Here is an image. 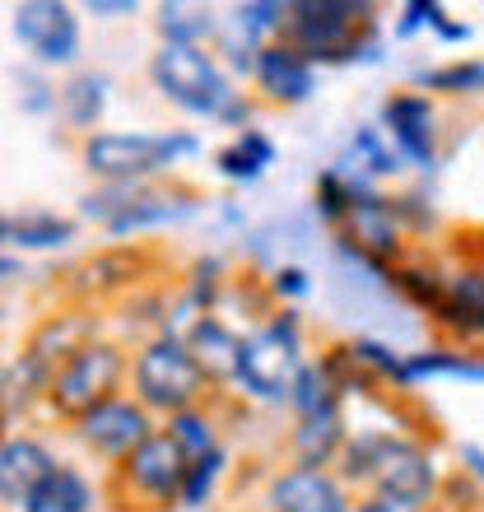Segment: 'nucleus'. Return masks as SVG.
I'll list each match as a JSON object with an SVG mask.
<instances>
[{
	"instance_id": "1",
	"label": "nucleus",
	"mask_w": 484,
	"mask_h": 512,
	"mask_svg": "<svg viewBox=\"0 0 484 512\" xmlns=\"http://www.w3.org/2000/svg\"><path fill=\"white\" fill-rule=\"evenodd\" d=\"M280 38L312 70L382 61V28H377L373 0H294Z\"/></svg>"
},
{
	"instance_id": "2",
	"label": "nucleus",
	"mask_w": 484,
	"mask_h": 512,
	"mask_svg": "<svg viewBox=\"0 0 484 512\" xmlns=\"http://www.w3.org/2000/svg\"><path fill=\"white\" fill-rule=\"evenodd\" d=\"M308 326L298 308H270L252 331H242V354H238V378L233 387L242 391V401L256 405H284L289 387H294L298 368L308 364Z\"/></svg>"
},
{
	"instance_id": "3",
	"label": "nucleus",
	"mask_w": 484,
	"mask_h": 512,
	"mask_svg": "<svg viewBox=\"0 0 484 512\" xmlns=\"http://www.w3.org/2000/svg\"><path fill=\"white\" fill-rule=\"evenodd\" d=\"M201 149L205 145L196 131H94L80 140V163L98 182L140 187L173 173L177 163L196 159Z\"/></svg>"
},
{
	"instance_id": "4",
	"label": "nucleus",
	"mask_w": 484,
	"mask_h": 512,
	"mask_svg": "<svg viewBox=\"0 0 484 512\" xmlns=\"http://www.w3.org/2000/svg\"><path fill=\"white\" fill-rule=\"evenodd\" d=\"M126 387H131V396L145 405L154 419L182 415L191 405H205L219 396V391L210 387V378L196 368L187 340L168 336V331H149V336L135 345Z\"/></svg>"
},
{
	"instance_id": "5",
	"label": "nucleus",
	"mask_w": 484,
	"mask_h": 512,
	"mask_svg": "<svg viewBox=\"0 0 484 512\" xmlns=\"http://www.w3.org/2000/svg\"><path fill=\"white\" fill-rule=\"evenodd\" d=\"M149 84L177 112L210 117V122H219V112L229 108V98L238 94L233 75L210 47H159L149 56Z\"/></svg>"
},
{
	"instance_id": "6",
	"label": "nucleus",
	"mask_w": 484,
	"mask_h": 512,
	"mask_svg": "<svg viewBox=\"0 0 484 512\" xmlns=\"http://www.w3.org/2000/svg\"><path fill=\"white\" fill-rule=\"evenodd\" d=\"M126 378H131V354H126V345L98 336L94 345H84L80 354H70L66 364L56 368L42 405H47L56 419L75 424V419H84L94 405L121 396Z\"/></svg>"
},
{
	"instance_id": "7",
	"label": "nucleus",
	"mask_w": 484,
	"mask_h": 512,
	"mask_svg": "<svg viewBox=\"0 0 484 512\" xmlns=\"http://www.w3.org/2000/svg\"><path fill=\"white\" fill-rule=\"evenodd\" d=\"M443 475L447 471L438 466L433 438L410 433V429H387L382 433V447H377L368 494L396 503V508H405V512H429L433 499H438Z\"/></svg>"
},
{
	"instance_id": "8",
	"label": "nucleus",
	"mask_w": 484,
	"mask_h": 512,
	"mask_svg": "<svg viewBox=\"0 0 484 512\" xmlns=\"http://www.w3.org/2000/svg\"><path fill=\"white\" fill-rule=\"evenodd\" d=\"M182 480H187V452L154 429L131 457L112 466V499L121 512H168L182 503Z\"/></svg>"
},
{
	"instance_id": "9",
	"label": "nucleus",
	"mask_w": 484,
	"mask_h": 512,
	"mask_svg": "<svg viewBox=\"0 0 484 512\" xmlns=\"http://www.w3.org/2000/svg\"><path fill=\"white\" fill-rule=\"evenodd\" d=\"M377 131L387 135V145L401 154L405 168H415L424 177L438 173V163H443V112H438V98L419 94V89H396L377 108Z\"/></svg>"
},
{
	"instance_id": "10",
	"label": "nucleus",
	"mask_w": 484,
	"mask_h": 512,
	"mask_svg": "<svg viewBox=\"0 0 484 512\" xmlns=\"http://www.w3.org/2000/svg\"><path fill=\"white\" fill-rule=\"evenodd\" d=\"M154 270V256L135 243H112L89 252L84 261L66 270V294L80 303V308H94V303H108V298H126L135 294L140 284L149 280Z\"/></svg>"
},
{
	"instance_id": "11",
	"label": "nucleus",
	"mask_w": 484,
	"mask_h": 512,
	"mask_svg": "<svg viewBox=\"0 0 484 512\" xmlns=\"http://www.w3.org/2000/svg\"><path fill=\"white\" fill-rule=\"evenodd\" d=\"M70 429H75V438H80L84 452H94L98 461L117 466L121 457H131L135 447L159 429V419L149 415L131 391H121V396H112V401L94 405L84 419H75Z\"/></svg>"
},
{
	"instance_id": "12",
	"label": "nucleus",
	"mask_w": 484,
	"mask_h": 512,
	"mask_svg": "<svg viewBox=\"0 0 484 512\" xmlns=\"http://www.w3.org/2000/svg\"><path fill=\"white\" fill-rule=\"evenodd\" d=\"M284 19H289V5H280V0H242V5H233L229 19H219L215 38V56L224 61V70L252 80L256 52L280 38Z\"/></svg>"
},
{
	"instance_id": "13",
	"label": "nucleus",
	"mask_w": 484,
	"mask_h": 512,
	"mask_svg": "<svg viewBox=\"0 0 484 512\" xmlns=\"http://www.w3.org/2000/svg\"><path fill=\"white\" fill-rule=\"evenodd\" d=\"M438 336L461 350H480L484 345V266L480 261H457L447 266L443 298L429 317Z\"/></svg>"
},
{
	"instance_id": "14",
	"label": "nucleus",
	"mask_w": 484,
	"mask_h": 512,
	"mask_svg": "<svg viewBox=\"0 0 484 512\" xmlns=\"http://www.w3.org/2000/svg\"><path fill=\"white\" fill-rule=\"evenodd\" d=\"M354 494L345 489L336 471L326 466H280V471L266 480V494H261V508L266 512H350Z\"/></svg>"
},
{
	"instance_id": "15",
	"label": "nucleus",
	"mask_w": 484,
	"mask_h": 512,
	"mask_svg": "<svg viewBox=\"0 0 484 512\" xmlns=\"http://www.w3.org/2000/svg\"><path fill=\"white\" fill-rule=\"evenodd\" d=\"M14 38L42 66H70L80 56V19L66 0H24L14 5Z\"/></svg>"
},
{
	"instance_id": "16",
	"label": "nucleus",
	"mask_w": 484,
	"mask_h": 512,
	"mask_svg": "<svg viewBox=\"0 0 484 512\" xmlns=\"http://www.w3.org/2000/svg\"><path fill=\"white\" fill-rule=\"evenodd\" d=\"M201 205H205L201 191L182 187V182H168V187L145 182V187L135 191L131 201L103 224V233H108V238H135V233H149V229H168V224L191 219Z\"/></svg>"
},
{
	"instance_id": "17",
	"label": "nucleus",
	"mask_w": 484,
	"mask_h": 512,
	"mask_svg": "<svg viewBox=\"0 0 484 512\" xmlns=\"http://www.w3.org/2000/svg\"><path fill=\"white\" fill-rule=\"evenodd\" d=\"M98 336H103L98 312L75 303V308H61V312L38 317V326H33L28 340H24V359L28 364H38V368H47V373H56L70 354H80L84 345H94Z\"/></svg>"
},
{
	"instance_id": "18",
	"label": "nucleus",
	"mask_w": 484,
	"mask_h": 512,
	"mask_svg": "<svg viewBox=\"0 0 484 512\" xmlns=\"http://www.w3.org/2000/svg\"><path fill=\"white\" fill-rule=\"evenodd\" d=\"M252 84L270 108H298V103H308V98L317 94V70H312L284 38H275L256 52Z\"/></svg>"
},
{
	"instance_id": "19",
	"label": "nucleus",
	"mask_w": 484,
	"mask_h": 512,
	"mask_svg": "<svg viewBox=\"0 0 484 512\" xmlns=\"http://www.w3.org/2000/svg\"><path fill=\"white\" fill-rule=\"evenodd\" d=\"M56 471V452L33 433L0 438V508H24L28 494Z\"/></svg>"
},
{
	"instance_id": "20",
	"label": "nucleus",
	"mask_w": 484,
	"mask_h": 512,
	"mask_svg": "<svg viewBox=\"0 0 484 512\" xmlns=\"http://www.w3.org/2000/svg\"><path fill=\"white\" fill-rule=\"evenodd\" d=\"M182 340H187L196 368L210 378V387L215 391L233 387V378H238V354H242V331L238 326H229L219 312H205V317H196V322L187 326V336Z\"/></svg>"
},
{
	"instance_id": "21",
	"label": "nucleus",
	"mask_w": 484,
	"mask_h": 512,
	"mask_svg": "<svg viewBox=\"0 0 484 512\" xmlns=\"http://www.w3.org/2000/svg\"><path fill=\"white\" fill-rule=\"evenodd\" d=\"M345 438H350L345 405H331V410L294 419L284 447H289V461H294V466H326V471H336V457H340V447H345Z\"/></svg>"
},
{
	"instance_id": "22",
	"label": "nucleus",
	"mask_w": 484,
	"mask_h": 512,
	"mask_svg": "<svg viewBox=\"0 0 484 512\" xmlns=\"http://www.w3.org/2000/svg\"><path fill=\"white\" fill-rule=\"evenodd\" d=\"M424 382H484V350L461 345H424L405 354L401 391H415Z\"/></svg>"
},
{
	"instance_id": "23",
	"label": "nucleus",
	"mask_w": 484,
	"mask_h": 512,
	"mask_svg": "<svg viewBox=\"0 0 484 512\" xmlns=\"http://www.w3.org/2000/svg\"><path fill=\"white\" fill-rule=\"evenodd\" d=\"M275 159H280V145H275L261 126H247V131H238L229 145L215 154V173L224 177V182H233V187H252V182L266 177V168Z\"/></svg>"
},
{
	"instance_id": "24",
	"label": "nucleus",
	"mask_w": 484,
	"mask_h": 512,
	"mask_svg": "<svg viewBox=\"0 0 484 512\" xmlns=\"http://www.w3.org/2000/svg\"><path fill=\"white\" fill-rule=\"evenodd\" d=\"M154 28H159V47H210L215 52L219 14L210 5L168 0V5H154Z\"/></svg>"
},
{
	"instance_id": "25",
	"label": "nucleus",
	"mask_w": 484,
	"mask_h": 512,
	"mask_svg": "<svg viewBox=\"0 0 484 512\" xmlns=\"http://www.w3.org/2000/svg\"><path fill=\"white\" fill-rule=\"evenodd\" d=\"M443 284H447V266L438 256H424V252H410L387 275L391 294L401 298V303H410L415 312H424V317H433L438 298H443Z\"/></svg>"
},
{
	"instance_id": "26",
	"label": "nucleus",
	"mask_w": 484,
	"mask_h": 512,
	"mask_svg": "<svg viewBox=\"0 0 484 512\" xmlns=\"http://www.w3.org/2000/svg\"><path fill=\"white\" fill-rule=\"evenodd\" d=\"M108 94H112V80L103 70H75V75L56 89V108H61L70 131L94 135L98 122H103V112H108Z\"/></svg>"
},
{
	"instance_id": "27",
	"label": "nucleus",
	"mask_w": 484,
	"mask_h": 512,
	"mask_svg": "<svg viewBox=\"0 0 484 512\" xmlns=\"http://www.w3.org/2000/svg\"><path fill=\"white\" fill-rule=\"evenodd\" d=\"M336 168H345V173L359 177V182L382 187V182H391V177L401 173L405 163H401V154L387 145V135L377 131V126H354V135L345 140V154L336 159Z\"/></svg>"
},
{
	"instance_id": "28",
	"label": "nucleus",
	"mask_w": 484,
	"mask_h": 512,
	"mask_svg": "<svg viewBox=\"0 0 484 512\" xmlns=\"http://www.w3.org/2000/svg\"><path fill=\"white\" fill-rule=\"evenodd\" d=\"M94 503H98L94 480L80 466L56 461V471L28 494V503L19 512H94Z\"/></svg>"
},
{
	"instance_id": "29",
	"label": "nucleus",
	"mask_w": 484,
	"mask_h": 512,
	"mask_svg": "<svg viewBox=\"0 0 484 512\" xmlns=\"http://www.w3.org/2000/svg\"><path fill=\"white\" fill-rule=\"evenodd\" d=\"M410 89L429 98H484V61L480 56H452V61L424 66L415 70Z\"/></svg>"
},
{
	"instance_id": "30",
	"label": "nucleus",
	"mask_w": 484,
	"mask_h": 512,
	"mask_svg": "<svg viewBox=\"0 0 484 512\" xmlns=\"http://www.w3.org/2000/svg\"><path fill=\"white\" fill-rule=\"evenodd\" d=\"M368 191H382V187H373V182H359V177H350L345 168H322L317 173V182H312V215L322 219L326 229L336 233L340 224H345V215L354 210V201H363Z\"/></svg>"
},
{
	"instance_id": "31",
	"label": "nucleus",
	"mask_w": 484,
	"mask_h": 512,
	"mask_svg": "<svg viewBox=\"0 0 484 512\" xmlns=\"http://www.w3.org/2000/svg\"><path fill=\"white\" fill-rule=\"evenodd\" d=\"M317 364H322V373L331 378V387H336V396H340L345 405L359 401V396H363V401L382 396L377 378L359 364V354H354L350 336H345V340H331V345H322V350H317Z\"/></svg>"
},
{
	"instance_id": "32",
	"label": "nucleus",
	"mask_w": 484,
	"mask_h": 512,
	"mask_svg": "<svg viewBox=\"0 0 484 512\" xmlns=\"http://www.w3.org/2000/svg\"><path fill=\"white\" fill-rule=\"evenodd\" d=\"M159 429L168 433L182 452H187V461L191 457H205L210 447H224V419H219L215 401L191 405V410H182V415H168Z\"/></svg>"
},
{
	"instance_id": "33",
	"label": "nucleus",
	"mask_w": 484,
	"mask_h": 512,
	"mask_svg": "<svg viewBox=\"0 0 484 512\" xmlns=\"http://www.w3.org/2000/svg\"><path fill=\"white\" fill-rule=\"evenodd\" d=\"M66 243H75V219L52 215V210H24L10 224V247L19 252H56Z\"/></svg>"
},
{
	"instance_id": "34",
	"label": "nucleus",
	"mask_w": 484,
	"mask_h": 512,
	"mask_svg": "<svg viewBox=\"0 0 484 512\" xmlns=\"http://www.w3.org/2000/svg\"><path fill=\"white\" fill-rule=\"evenodd\" d=\"M229 461H233L229 447H210L205 457H191L187 480H182V503H177V508H191V512L210 508L219 485H224V475H229Z\"/></svg>"
},
{
	"instance_id": "35",
	"label": "nucleus",
	"mask_w": 484,
	"mask_h": 512,
	"mask_svg": "<svg viewBox=\"0 0 484 512\" xmlns=\"http://www.w3.org/2000/svg\"><path fill=\"white\" fill-rule=\"evenodd\" d=\"M224 289H229V270H224V261L219 256H196L187 266V275H182V303H187L196 317H205V312H219V298H224Z\"/></svg>"
},
{
	"instance_id": "36",
	"label": "nucleus",
	"mask_w": 484,
	"mask_h": 512,
	"mask_svg": "<svg viewBox=\"0 0 484 512\" xmlns=\"http://www.w3.org/2000/svg\"><path fill=\"white\" fill-rule=\"evenodd\" d=\"M331 405H345V401L336 396V387H331V378L322 373V364H317V359H308V364L298 368L294 387H289L284 410H289L294 419H303V415H317V410H331Z\"/></svg>"
},
{
	"instance_id": "37",
	"label": "nucleus",
	"mask_w": 484,
	"mask_h": 512,
	"mask_svg": "<svg viewBox=\"0 0 484 512\" xmlns=\"http://www.w3.org/2000/svg\"><path fill=\"white\" fill-rule=\"evenodd\" d=\"M391 210H396V219H401V229H405V238H410V243H429V238H438V229H443L438 205H433L419 187L391 191Z\"/></svg>"
},
{
	"instance_id": "38",
	"label": "nucleus",
	"mask_w": 484,
	"mask_h": 512,
	"mask_svg": "<svg viewBox=\"0 0 484 512\" xmlns=\"http://www.w3.org/2000/svg\"><path fill=\"white\" fill-rule=\"evenodd\" d=\"M350 345H354V354H359V364L377 378V387L401 391L405 350H396V345H387V340H377V336H350Z\"/></svg>"
},
{
	"instance_id": "39",
	"label": "nucleus",
	"mask_w": 484,
	"mask_h": 512,
	"mask_svg": "<svg viewBox=\"0 0 484 512\" xmlns=\"http://www.w3.org/2000/svg\"><path fill=\"white\" fill-rule=\"evenodd\" d=\"M308 294H312V275L303 266H294V261H280L266 275V298L275 308H294L298 298H308Z\"/></svg>"
},
{
	"instance_id": "40",
	"label": "nucleus",
	"mask_w": 484,
	"mask_h": 512,
	"mask_svg": "<svg viewBox=\"0 0 484 512\" xmlns=\"http://www.w3.org/2000/svg\"><path fill=\"white\" fill-rule=\"evenodd\" d=\"M438 19H447V10L438 5V0H405L401 10H396V24H391V38H419V33H433L438 28Z\"/></svg>"
},
{
	"instance_id": "41",
	"label": "nucleus",
	"mask_w": 484,
	"mask_h": 512,
	"mask_svg": "<svg viewBox=\"0 0 484 512\" xmlns=\"http://www.w3.org/2000/svg\"><path fill=\"white\" fill-rule=\"evenodd\" d=\"M433 508H447V512H480V508H484V489L475 485V480H466V475L452 466V471L443 475V485H438V499H433Z\"/></svg>"
},
{
	"instance_id": "42",
	"label": "nucleus",
	"mask_w": 484,
	"mask_h": 512,
	"mask_svg": "<svg viewBox=\"0 0 484 512\" xmlns=\"http://www.w3.org/2000/svg\"><path fill=\"white\" fill-rule=\"evenodd\" d=\"M19 103H24V112H52L56 108V89L47 80H38V75H19Z\"/></svg>"
},
{
	"instance_id": "43",
	"label": "nucleus",
	"mask_w": 484,
	"mask_h": 512,
	"mask_svg": "<svg viewBox=\"0 0 484 512\" xmlns=\"http://www.w3.org/2000/svg\"><path fill=\"white\" fill-rule=\"evenodd\" d=\"M219 126H229V131H247V126H256V103L247 94H233L229 108L219 112Z\"/></svg>"
},
{
	"instance_id": "44",
	"label": "nucleus",
	"mask_w": 484,
	"mask_h": 512,
	"mask_svg": "<svg viewBox=\"0 0 484 512\" xmlns=\"http://www.w3.org/2000/svg\"><path fill=\"white\" fill-rule=\"evenodd\" d=\"M457 471L484 489V447L480 443H457Z\"/></svg>"
},
{
	"instance_id": "45",
	"label": "nucleus",
	"mask_w": 484,
	"mask_h": 512,
	"mask_svg": "<svg viewBox=\"0 0 484 512\" xmlns=\"http://www.w3.org/2000/svg\"><path fill=\"white\" fill-rule=\"evenodd\" d=\"M84 10L94 14V19H131L140 5H135V0H89Z\"/></svg>"
},
{
	"instance_id": "46",
	"label": "nucleus",
	"mask_w": 484,
	"mask_h": 512,
	"mask_svg": "<svg viewBox=\"0 0 484 512\" xmlns=\"http://www.w3.org/2000/svg\"><path fill=\"white\" fill-rule=\"evenodd\" d=\"M433 38L447 42V47H457V42H471L475 28L466 24V19H438V28H433Z\"/></svg>"
},
{
	"instance_id": "47",
	"label": "nucleus",
	"mask_w": 484,
	"mask_h": 512,
	"mask_svg": "<svg viewBox=\"0 0 484 512\" xmlns=\"http://www.w3.org/2000/svg\"><path fill=\"white\" fill-rule=\"evenodd\" d=\"M350 512H405V508H396V503H387V499H377V494H354Z\"/></svg>"
},
{
	"instance_id": "48",
	"label": "nucleus",
	"mask_w": 484,
	"mask_h": 512,
	"mask_svg": "<svg viewBox=\"0 0 484 512\" xmlns=\"http://www.w3.org/2000/svg\"><path fill=\"white\" fill-rule=\"evenodd\" d=\"M14 275H19V256H5V252H0V284L14 280Z\"/></svg>"
},
{
	"instance_id": "49",
	"label": "nucleus",
	"mask_w": 484,
	"mask_h": 512,
	"mask_svg": "<svg viewBox=\"0 0 484 512\" xmlns=\"http://www.w3.org/2000/svg\"><path fill=\"white\" fill-rule=\"evenodd\" d=\"M10 224H14V215H5V210H0V247H10Z\"/></svg>"
},
{
	"instance_id": "50",
	"label": "nucleus",
	"mask_w": 484,
	"mask_h": 512,
	"mask_svg": "<svg viewBox=\"0 0 484 512\" xmlns=\"http://www.w3.org/2000/svg\"><path fill=\"white\" fill-rule=\"evenodd\" d=\"M5 378H10V359L0 354V387H5Z\"/></svg>"
},
{
	"instance_id": "51",
	"label": "nucleus",
	"mask_w": 484,
	"mask_h": 512,
	"mask_svg": "<svg viewBox=\"0 0 484 512\" xmlns=\"http://www.w3.org/2000/svg\"><path fill=\"white\" fill-rule=\"evenodd\" d=\"M5 429H10V415H5V410H0V438H5Z\"/></svg>"
},
{
	"instance_id": "52",
	"label": "nucleus",
	"mask_w": 484,
	"mask_h": 512,
	"mask_svg": "<svg viewBox=\"0 0 484 512\" xmlns=\"http://www.w3.org/2000/svg\"><path fill=\"white\" fill-rule=\"evenodd\" d=\"M429 512H447V508H429Z\"/></svg>"
},
{
	"instance_id": "53",
	"label": "nucleus",
	"mask_w": 484,
	"mask_h": 512,
	"mask_svg": "<svg viewBox=\"0 0 484 512\" xmlns=\"http://www.w3.org/2000/svg\"><path fill=\"white\" fill-rule=\"evenodd\" d=\"M480 61H484V56H480Z\"/></svg>"
}]
</instances>
